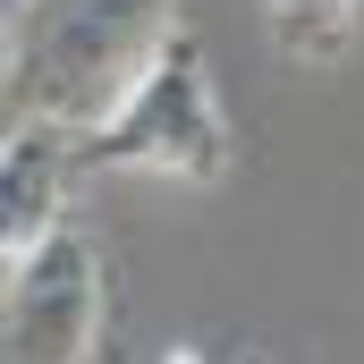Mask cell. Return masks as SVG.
<instances>
[{
    "label": "cell",
    "mask_w": 364,
    "mask_h": 364,
    "mask_svg": "<svg viewBox=\"0 0 364 364\" xmlns=\"http://www.w3.org/2000/svg\"><path fill=\"white\" fill-rule=\"evenodd\" d=\"M178 0H9V127L60 119V127H110L127 93L161 68L178 43Z\"/></svg>",
    "instance_id": "obj_1"
},
{
    "label": "cell",
    "mask_w": 364,
    "mask_h": 364,
    "mask_svg": "<svg viewBox=\"0 0 364 364\" xmlns=\"http://www.w3.org/2000/svg\"><path fill=\"white\" fill-rule=\"evenodd\" d=\"M229 153L237 136H229V110L212 93V60L195 51V34H178L161 68L127 93V110L85 136V170H161L186 186H220Z\"/></svg>",
    "instance_id": "obj_2"
},
{
    "label": "cell",
    "mask_w": 364,
    "mask_h": 364,
    "mask_svg": "<svg viewBox=\"0 0 364 364\" xmlns=\"http://www.w3.org/2000/svg\"><path fill=\"white\" fill-rule=\"evenodd\" d=\"M0 356L9 364H102L110 356V279H102L93 237L60 229L34 263L9 272Z\"/></svg>",
    "instance_id": "obj_3"
},
{
    "label": "cell",
    "mask_w": 364,
    "mask_h": 364,
    "mask_svg": "<svg viewBox=\"0 0 364 364\" xmlns=\"http://www.w3.org/2000/svg\"><path fill=\"white\" fill-rule=\"evenodd\" d=\"M85 136L93 127H60V119H17L9 153H0V255L9 272L34 263L68 220V186L85 178Z\"/></svg>",
    "instance_id": "obj_4"
},
{
    "label": "cell",
    "mask_w": 364,
    "mask_h": 364,
    "mask_svg": "<svg viewBox=\"0 0 364 364\" xmlns=\"http://www.w3.org/2000/svg\"><path fill=\"white\" fill-rule=\"evenodd\" d=\"M263 17H272V34H279V51H288V60L322 68V60H339V51H348L356 0H263Z\"/></svg>",
    "instance_id": "obj_5"
},
{
    "label": "cell",
    "mask_w": 364,
    "mask_h": 364,
    "mask_svg": "<svg viewBox=\"0 0 364 364\" xmlns=\"http://www.w3.org/2000/svg\"><path fill=\"white\" fill-rule=\"evenodd\" d=\"M170 364H195V356H186V348H170ZM237 364H272V356H237Z\"/></svg>",
    "instance_id": "obj_6"
}]
</instances>
